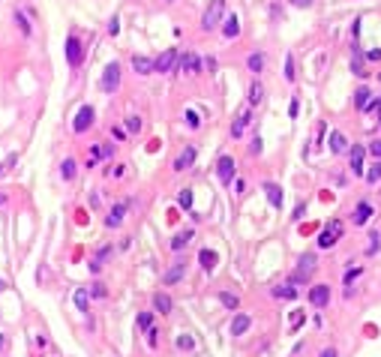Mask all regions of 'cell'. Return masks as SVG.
I'll return each instance as SVG.
<instances>
[{
    "mask_svg": "<svg viewBox=\"0 0 381 357\" xmlns=\"http://www.w3.org/2000/svg\"><path fill=\"white\" fill-rule=\"evenodd\" d=\"M186 123L192 126V129H198V126H201V117H198L195 111H186Z\"/></svg>",
    "mask_w": 381,
    "mask_h": 357,
    "instance_id": "43",
    "label": "cell"
},
{
    "mask_svg": "<svg viewBox=\"0 0 381 357\" xmlns=\"http://www.w3.org/2000/svg\"><path fill=\"white\" fill-rule=\"evenodd\" d=\"M309 300H312L315 309H324V306L330 303V285H321V282L312 285V288H309Z\"/></svg>",
    "mask_w": 381,
    "mask_h": 357,
    "instance_id": "9",
    "label": "cell"
},
{
    "mask_svg": "<svg viewBox=\"0 0 381 357\" xmlns=\"http://www.w3.org/2000/svg\"><path fill=\"white\" fill-rule=\"evenodd\" d=\"M318 267V255L315 252H303L300 255V261H297V273H303V276H306L309 270H315Z\"/></svg>",
    "mask_w": 381,
    "mask_h": 357,
    "instance_id": "18",
    "label": "cell"
},
{
    "mask_svg": "<svg viewBox=\"0 0 381 357\" xmlns=\"http://www.w3.org/2000/svg\"><path fill=\"white\" fill-rule=\"evenodd\" d=\"M369 102H372L369 87H360V90L354 93V108H357V111H369Z\"/></svg>",
    "mask_w": 381,
    "mask_h": 357,
    "instance_id": "25",
    "label": "cell"
},
{
    "mask_svg": "<svg viewBox=\"0 0 381 357\" xmlns=\"http://www.w3.org/2000/svg\"><path fill=\"white\" fill-rule=\"evenodd\" d=\"M75 174H78V165H75L72 156H66V159L60 162V177L63 180H75Z\"/></svg>",
    "mask_w": 381,
    "mask_h": 357,
    "instance_id": "27",
    "label": "cell"
},
{
    "mask_svg": "<svg viewBox=\"0 0 381 357\" xmlns=\"http://www.w3.org/2000/svg\"><path fill=\"white\" fill-rule=\"evenodd\" d=\"M198 264L210 273V270L216 267V252H213V249H201V252H198Z\"/></svg>",
    "mask_w": 381,
    "mask_h": 357,
    "instance_id": "28",
    "label": "cell"
},
{
    "mask_svg": "<svg viewBox=\"0 0 381 357\" xmlns=\"http://www.w3.org/2000/svg\"><path fill=\"white\" fill-rule=\"evenodd\" d=\"M15 24H18V27L24 30V36H30V33H33V30H30V21H27V18L21 15V9H15Z\"/></svg>",
    "mask_w": 381,
    "mask_h": 357,
    "instance_id": "39",
    "label": "cell"
},
{
    "mask_svg": "<svg viewBox=\"0 0 381 357\" xmlns=\"http://www.w3.org/2000/svg\"><path fill=\"white\" fill-rule=\"evenodd\" d=\"M327 228H330L333 234H339V237H342V222H339V219H333V222H327Z\"/></svg>",
    "mask_w": 381,
    "mask_h": 357,
    "instance_id": "53",
    "label": "cell"
},
{
    "mask_svg": "<svg viewBox=\"0 0 381 357\" xmlns=\"http://www.w3.org/2000/svg\"><path fill=\"white\" fill-rule=\"evenodd\" d=\"M246 69H249V72H261V69H264V54H261V51H252V54L246 57Z\"/></svg>",
    "mask_w": 381,
    "mask_h": 357,
    "instance_id": "30",
    "label": "cell"
},
{
    "mask_svg": "<svg viewBox=\"0 0 381 357\" xmlns=\"http://www.w3.org/2000/svg\"><path fill=\"white\" fill-rule=\"evenodd\" d=\"M201 60H204L207 69H216V57H201Z\"/></svg>",
    "mask_w": 381,
    "mask_h": 357,
    "instance_id": "58",
    "label": "cell"
},
{
    "mask_svg": "<svg viewBox=\"0 0 381 357\" xmlns=\"http://www.w3.org/2000/svg\"><path fill=\"white\" fill-rule=\"evenodd\" d=\"M216 177H219V183H231L234 180V156H228V153L219 156L216 159Z\"/></svg>",
    "mask_w": 381,
    "mask_h": 357,
    "instance_id": "5",
    "label": "cell"
},
{
    "mask_svg": "<svg viewBox=\"0 0 381 357\" xmlns=\"http://www.w3.org/2000/svg\"><path fill=\"white\" fill-rule=\"evenodd\" d=\"M93 120H96V111H93V105H81L78 111H75V117H72V132H75V135L87 132V129L93 126Z\"/></svg>",
    "mask_w": 381,
    "mask_h": 357,
    "instance_id": "2",
    "label": "cell"
},
{
    "mask_svg": "<svg viewBox=\"0 0 381 357\" xmlns=\"http://www.w3.org/2000/svg\"><path fill=\"white\" fill-rule=\"evenodd\" d=\"M249 120H252V111H243L237 120L231 123V138H240V135L246 132V126H249Z\"/></svg>",
    "mask_w": 381,
    "mask_h": 357,
    "instance_id": "22",
    "label": "cell"
},
{
    "mask_svg": "<svg viewBox=\"0 0 381 357\" xmlns=\"http://www.w3.org/2000/svg\"><path fill=\"white\" fill-rule=\"evenodd\" d=\"M237 30H240V18L231 12V15L225 18V24H222V36H225V39H234V36H237Z\"/></svg>",
    "mask_w": 381,
    "mask_h": 357,
    "instance_id": "23",
    "label": "cell"
},
{
    "mask_svg": "<svg viewBox=\"0 0 381 357\" xmlns=\"http://www.w3.org/2000/svg\"><path fill=\"white\" fill-rule=\"evenodd\" d=\"M117 30H120V18L114 15V18L108 21V33H111V36H117Z\"/></svg>",
    "mask_w": 381,
    "mask_h": 357,
    "instance_id": "47",
    "label": "cell"
},
{
    "mask_svg": "<svg viewBox=\"0 0 381 357\" xmlns=\"http://www.w3.org/2000/svg\"><path fill=\"white\" fill-rule=\"evenodd\" d=\"M318 357H339V351H336V345H324Z\"/></svg>",
    "mask_w": 381,
    "mask_h": 357,
    "instance_id": "49",
    "label": "cell"
},
{
    "mask_svg": "<svg viewBox=\"0 0 381 357\" xmlns=\"http://www.w3.org/2000/svg\"><path fill=\"white\" fill-rule=\"evenodd\" d=\"M111 138L123 141V138H126V129H123V126H111Z\"/></svg>",
    "mask_w": 381,
    "mask_h": 357,
    "instance_id": "50",
    "label": "cell"
},
{
    "mask_svg": "<svg viewBox=\"0 0 381 357\" xmlns=\"http://www.w3.org/2000/svg\"><path fill=\"white\" fill-rule=\"evenodd\" d=\"M375 252H378V231L369 234V249H366V255H375Z\"/></svg>",
    "mask_w": 381,
    "mask_h": 357,
    "instance_id": "44",
    "label": "cell"
},
{
    "mask_svg": "<svg viewBox=\"0 0 381 357\" xmlns=\"http://www.w3.org/2000/svg\"><path fill=\"white\" fill-rule=\"evenodd\" d=\"M132 69L138 72V75H150V72H156V63H153V57H132Z\"/></svg>",
    "mask_w": 381,
    "mask_h": 357,
    "instance_id": "17",
    "label": "cell"
},
{
    "mask_svg": "<svg viewBox=\"0 0 381 357\" xmlns=\"http://www.w3.org/2000/svg\"><path fill=\"white\" fill-rule=\"evenodd\" d=\"M219 303H222L225 309H240V297L231 294V291H219Z\"/></svg>",
    "mask_w": 381,
    "mask_h": 357,
    "instance_id": "29",
    "label": "cell"
},
{
    "mask_svg": "<svg viewBox=\"0 0 381 357\" xmlns=\"http://www.w3.org/2000/svg\"><path fill=\"white\" fill-rule=\"evenodd\" d=\"M177 60H180V54H177L174 48H168V51H165V54H159L153 63H156V72H165V75H168V72H174V69H177Z\"/></svg>",
    "mask_w": 381,
    "mask_h": 357,
    "instance_id": "8",
    "label": "cell"
},
{
    "mask_svg": "<svg viewBox=\"0 0 381 357\" xmlns=\"http://www.w3.org/2000/svg\"><path fill=\"white\" fill-rule=\"evenodd\" d=\"M327 144H330L333 156H342V153H348V138L342 135L339 129H333V132H330V141H327Z\"/></svg>",
    "mask_w": 381,
    "mask_h": 357,
    "instance_id": "12",
    "label": "cell"
},
{
    "mask_svg": "<svg viewBox=\"0 0 381 357\" xmlns=\"http://www.w3.org/2000/svg\"><path fill=\"white\" fill-rule=\"evenodd\" d=\"M108 156H114V150H111L108 144H93V147H90V165H96V162L108 159Z\"/></svg>",
    "mask_w": 381,
    "mask_h": 357,
    "instance_id": "20",
    "label": "cell"
},
{
    "mask_svg": "<svg viewBox=\"0 0 381 357\" xmlns=\"http://www.w3.org/2000/svg\"><path fill=\"white\" fill-rule=\"evenodd\" d=\"M261 189H264V195H267V204H270V207H282V186H279V183L264 180Z\"/></svg>",
    "mask_w": 381,
    "mask_h": 357,
    "instance_id": "10",
    "label": "cell"
},
{
    "mask_svg": "<svg viewBox=\"0 0 381 357\" xmlns=\"http://www.w3.org/2000/svg\"><path fill=\"white\" fill-rule=\"evenodd\" d=\"M108 174H111V177H123V174H126V165H123V162H120V165H111Z\"/></svg>",
    "mask_w": 381,
    "mask_h": 357,
    "instance_id": "45",
    "label": "cell"
},
{
    "mask_svg": "<svg viewBox=\"0 0 381 357\" xmlns=\"http://www.w3.org/2000/svg\"><path fill=\"white\" fill-rule=\"evenodd\" d=\"M126 210H129V201H117V204L108 210V216H105V228H120V225H123Z\"/></svg>",
    "mask_w": 381,
    "mask_h": 357,
    "instance_id": "6",
    "label": "cell"
},
{
    "mask_svg": "<svg viewBox=\"0 0 381 357\" xmlns=\"http://www.w3.org/2000/svg\"><path fill=\"white\" fill-rule=\"evenodd\" d=\"M303 213H306V204H297V207H294V219H300Z\"/></svg>",
    "mask_w": 381,
    "mask_h": 357,
    "instance_id": "57",
    "label": "cell"
},
{
    "mask_svg": "<svg viewBox=\"0 0 381 357\" xmlns=\"http://www.w3.org/2000/svg\"><path fill=\"white\" fill-rule=\"evenodd\" d=\"M351 72H354V75H360V78H363V75H366V66H363V54H360V57H354V60H351Z\"/></svg>",
    "mask_w": 381,
    "mask_h": 357,
    "instance_id": "40",
    "label": "cell"
},
{
    "mask_svg": "<svg viewBox=\"0 0 381 357\" xmlns=\"http://www.w3.org/2000/svg\"><path fill=\"white\" fill-rule=\"evenodd\" d=\"M249 150H252V156H258V153H261V138H252V144H249Z\"/></svg>",
    "mask_w": 381,
    "mask_h": 357,
    "instance_id": "55",
    "label": "cell"
},
{
    "mask_svg": "<svg viewBox=\"0 0 381 357\" xmlns=\"http://www.w3.org/2000/svg\"><path fill=\"white\" fill-rule=\"evenodd\" d=\"M138 327H141V333H150L156 324H153V312H141L138 315Z\"/></svg>",
    "mask_w": 381,
    "mask_h": 357,
    "instance_id": "33",
    "label": "cell"
},
{
    "mask_svg": "<svg viewBox=\"0 0 381 357\" xmlns=\"http://www.w3.org/2000/svg\"><path fill=\"white\" fill-rule=\"evenodd\" d=\"M234 180H237V183H234V192L243 195V192H246V180H243V177H234Z\"/></svg>",
    "mask_w": 381,
    "mask_h": 357,
    "instance_id": "52",
    "label": "cell"
},
{
    "mask_svg": "<svg viewBox=\"0 0 381 357\" xmlns=\"http://www.w3.org/2000/svg\"><path fill=\"white\" fill-rule=\"evenodd\" d=\"M3 291H6V282H3V279H0V294H3Z\"/></svg>",
    "mask_w": 381,
    "mask_h": 357,
    "instance_id": "60",
    "label": "cell"
},
{
    "mask_svg": "<svg viewBox=\"0 0 381 357\" xmlns=\"http://www.w3.org/2000/svg\"><path fill=\"white\" fill-rule=\"evenodd\" d=\"M366 183H381V162H375V165L366 171Z\"/></svg>",
    "mask_w": 381,
    "mask_h": 357,
    "instance_id": "38",
    "label": "cell"
},
{
    "mask_svg": "<svg viewBox=\"0 0 381 357\" xmlns=\"http://www.w3.org/2000/svg\"><path fill=\"white\" fill-rule=\"evenodd\" d=\"M378 102H381V99H378Z\"/></svg>",
    "mask_w": 381,
    "mask_h": 357,
    "instance_id": "62",
    "label": "cell"
},
{
    "mask_svg": "<svg viewBox=\"0 0 381 357\" xmlns=\"http://www.w3.org/2000/svg\"><path fill=\"white\" fill-rule=\"evenodd\" d=\"M249 327H252V318H249L246 312H240V315H234V318H231V327H228V330H231V336H243Z\"/></svg>",
    "mask_w": 381,
    "mask_h": 357,
    "instance_id": "13",
    "label": "cell"
},
{
    "mask_svg": "<svg viewBox=\"0 0 381 357\" xmlns=\"http://www.w3.org/2000/svg\"><path fill=\"white\" fill-rule=\"evenodd\" d=\"M177 66L183 69V72H201V57L198 54H180V60H177Z\"/></svg>",
    "mask_w": 381,
    "mask_h": 357,
    "instance_id": "15",
    "label": "cell"
},
{
    "mask_svg": "<svg viewBox=\"0 0 381 357\" xmlns=\"http://www.w3.org/2000/svg\"><path fill=\"white\" fill-rule=\"evenodd\" d=\"M363 60H381V48H372V51H366V54H363Z\"/></svg>",
    "mask_w": 381,
    "mask_h": 357,
    "instance_id": "54",
    "label": "cell"
},
{
    "mask_svg": "<svg viewBox=\"0 0 381 357\" xmlns=\"http://www.w3.org/2000/svg\"><path fill=\"white\" fill-rule=\"evenodd\" d=\"M183 270H186V267H183V261H177L174 267H168V270H165L162 282H165V285H177V282L183 279Z\"/></svg>",
    "mask_w": 381,
    "mask_h": 357,
    "instance_id": "19",
    "label": "cell"
},
{
    "mask_svg": "<svg viewBox=\"0 0 381 357\" xmlns=\"http://www.w3.org/2000/svg\"><path fill=\"white\" fill-rule=\"evenodd\" d=\"M72 300H75V309H78V312H87L90 309V291L87 288H75Z\"/></svg>",
    "mask_w": 381,
    "mask_h": 357,
    "instance_id": "24",
    "label": "cell"
},
{
    "mask_svg": "<svg viewBox=\"0 0 381 357\" xmlns=\"http://www.w3.org/2000/svg\"><path fill=\"white\" fill-rule=\"evenodd\" d=\"M288 282H291V285H300V282H306V276H303V273H297V270H294V273L288 276Z\"/></svg>",
    "mask_w": 381,
    "mask_h": 357,
    "instance_id": "51",
    "label": "cell"
},
{
    "mask_svg": "<svg viewBox=\"0 0 381 357\" xmlns=\"http://www.w3.org/2000/svg\"><path fill=\"white\" fill-rule=\"evenodd\" d=\"M282 72H285V78H288V81H294V57H291V54L285 57V66H282Z\"/></svg>",
    "mask_w": 381,
    "mask_h": 357,
    "instance_id": "41",
    "label": "cell"
},
{
    "mask_svg": "<svg viewBox=\"0 0 381 357\" xmlns=\"http://www.w3.org/2000/svg\"><path fill=\"white\" fill-rule=\"evenodd\" d=\"M123 129H126V135H135V132H141V117H138V114H129V117H126V126H123Z\"/></svg>",
    "mask_w": 381,
    "mask_h": 357,
    "instance_id": "35",
    "label": "cell"
},
{
    "mask_svg": "<svg viewBox=\"0 0 381 357\" xmlns=\"http://www.w3.org/2000/svg\"><path fill=\"white\" fill-rule=\"evenodd\" d=\"M105 294H108L105 285H93V288H90V297H93V300H99V297H105Z\"/></svg>",
    "mask_w": 381,
    "mask_h": 357,
    "instance_id": "48",
    "label": "cell"
},
{
    "mask_svg": "<svg viewBox=\"0 0 381 357\" xmlns=\"http://www.w3.org/2000/svg\"><path fill=\"white\" fill-rule=\"evenodd\" d=\"M66 60L72 69H78L84 63V45H81V36H69L66 39Z\"/></svg>",
    "mask_w": 381,
    "mask_h": 357,
    "instance_id": "4",
    "label": "cell"
},
{
    "mask_svg": "<svg viewBox=\"0 0 381 357\" xmlns=\"http://www.w3.org/2000/svg\"><path fill=\"white\" fill-rule=\"evenodd\" d=\"M273 297H276V300H297V285L282 282V285H276V288H273Z\"/></svg>",
    "mask_w": 381,
    "mask_h": 357,
    "instance_id": "21",
    "label": "cell"
},
{
    "mask_svg": "<svg viewBox=\"0 0 381 357\" xmlns=\"http://www.w3.org/2000/svg\"><path fill=\"white\" fill-rule=\"evenodd\" d=\"M336 240H339V234H333V231L327 228V231H321V234H318V249H330Z\"/></svg>",
    "mask_w": 381,
    "mask_h": 357,
    "instance_id": "31",
    "label": "cell"
},
{
    "mask_svg": "<svg viewBox=\"0 0 381 357\" xmlns=\"http://www.w3.org/2000/svg\"><path fill=\"white\" fill-rule=\"evenodd\" d=\"M363 162H366V147H363V144L348 147V165H351V171H354L357 177L363 174Z\"/></svg>",
    "mask_w": 381,
    "mask_h": 357,
    "instance_id": "7",
    "label": "cell"
},
{
    "mask_svg": "<svg viewBox=\"0 0 381 357\" xmlns=\"http://www.w3.org/2000/svg\"><path fill=\"white\" fill-rule=\"evenodd\" d=\"M300 324H303V312L297 309V312H291V330H297Z\"/></svg>",
    "mask_w": 381,
    "mask_h": 357,
    "instance_id": "46",
    "label": "cell"
},
{
    "mask_svg": "<svg viewBox=\"0 0 381 357\" xmlns=\"http://www.w3.org/2000/svg\"><path fill=\"white\" fill-rule=\"evenodd\" d=\"M195 156H198V150H195V147H183V150H180V156L174 159V171H186L189 165L195 162Z\"/></svg>",
    "mask_w": 381,
    "mask_h": 357,
    "instance_id": "11",
    "label": "cell"
},
{
    "mask_svg": "<svg viewBox=\"0 0 381 357\" xmlns=\"http://www.w3.org/2000/svg\"><path fill=\"white\" fill-rule=\"evenodd\" d=\"M291 6H312V0H288Z\"/></svg>",
    "mask_w": 381,
    "mask_h": 357,
    "instance_id": "56",
    "label": "cell"
},
{
    "mask_svg": "<svg viewBox=\"0 0 381 357\" xmlns=\"http://www.w3.org/2000/svg\"><path fill=\"white\" fill-rule=\"evenodd\" d=\"M222 15H225V0H210L207 12L201 15V27L204 30H216V24L222 21Z\"/></svg>",
    "mask_w": 381,
    "mask_h": 357,
    "instance_id": "3",
    "label": "cell"
},
{
    "mask_svg": "<svg viewBox=\"0 0 381 357\" xmlns=\"http://www.w3.org/2000/svg\"><path fill=\"white\" fill-rule=\"evenodd\" d=\"M366 153H372V156H375V159L381 162V138H375V141H372V144L366 147Z\"/></svg>",
    "mask_w": 381,
    "mask_h": 357,
    "instance_id": "42",
    "label": "cell"
},
{
    "mask_svg": "<svg viewBox=\"0 0 381 357\" xmlns=\"http://www.w3.org/2000/svg\"><path fill=\"white\" fill-rule=\"evenodd\" d=\"M153 309H156V312H162V315H168V312L174 309V303H171V297H168V294H162V291H159V294H153Z\"/></svg>",
    "mask_w": 381,
    "mask_h": 357,
    "instance_id": "26",
    "label": "cell"
},
{
    "mask_svg": "<svg viewBox=\"0 0 381 357\" xmlns=\"http://www.w3.org/2000/svg\"><path fill=\"white\" fill-rule=\"evenodd\" d=\"M264 99V84L261 81H252L249 84V105H258Z\"/></svg>",
    "mask_w": 381,
    "mask_h": 357,
    "instance_id": "32",
    "label": "cell"
},
{
    "mask_svg": "<svg viewBox=\"0 0 381 357\" xmlns=\"http://www.w3.org/2000/svg\"><path fill=\"white\" fill-rule=\"evenodd\" d=\"M177 201H180V207H183V210H192V189H180Z\"/></svg>",
    "mask_w": 381,
    "mask_h": 357,
    "instance_id": "36",
    "label": "cell"
},
{
    "mask_svg": "<svg viewBox=\"0 0 381 357\" xmlns=\"http://www.w3.org/2000/svg\"><path fill=\"white\" fill-rule=\"evenodd\" d=\"M360 276H363V270L351 267V270H345V276H342V282H345V285H354V282L360 279Z\"/></svg>",
    "mask_w": 381,
    "mask_h": 357,
    "instance_id": "37",
    "label": "cell"
},
{
    "mask_svg": "<svg viewBox=\"0 0 381 357\" xmlns=\"http://www.w3.org/2000/svg\"><path fill=\"white\" fill-rule=\"evenodd\" d=\"M3 348H6V336H3V333H0V351H3Z\"/></svg>",
    "mask_w": 381,
    "mask_h": 357,
    "instance_id": "59",
    "label": "cell"
},
{
    "mask_svg": "<svg viewBox=\"0 0 381 357\" xmlns=\"http://www.w3.org/2000/svg\"><path fill=\"white\" fill-rule=\"evenodd\" d=\"M0 204H6V195L3 192H0Z\"/></svg>",
    "mask_w": 381,
    "mask_h": 357,
    "instance_id": "61",
    "label": "cell"
},
{
    "mask_svg": "<svg viewBox=\"0 0 381 357\" xmlns=\"http://www.w3.org/2000/svg\"><path fill=\"white\" fill-rule=\"evenodd\" d=\"M369 219H372V204H369V201H360V204L354 207V213H351V222L360 228V225H366Z\"/></svg>",
    "mask_w": 381,
    "mask_h": 357,
    "instance_id": "14",
    "label": "cell"
},
{
    "mask_svg": "<svg viewBox=\"0 0 381 357\" xmlns=\"http://www.w3.org/2000/svg\"><path fill=\"white\" fill-rule=\"evenodd\" d=\"M192 237H195V231H192V228H186V231L174 234V237H171V243H168V249H171V252H180L189 240H192Z\"/></svg>",
    "mask_w": 381,
    "mask_h": 357,
    "instance_id": "16",
    "label": "cell"
},
{
    "mask_svg": "<svg viewBox=\"0 0 381 357\" xmlns=\"http://www.w3.org/2000/svg\"><path fill=\"white\" fill-rule=\"evenodd\" d=\"M177 348H180V351H195V348H198V342H195V336L183 333V336H177Z\"/></svg>",
    "mask_w": 381,
    "mask_h": 357,
    "instance_id": "34",
    "label": "cell"
},
{
    "mask_svg": "<svg viewBox=\"0 0 381 357\" xmlns=\"http://www.w3.org/2000/svg\"><path fill=\"white\" fill-rule=\"evenodd\" d=\"M120 78H123V72H120V63L117 60H111V63H105V69H102V90L105 93H114L120 87Z\"/></svg>",
    "mask_w": 381,
    "mask_h": 357,
    "instance_id": "1",
    "label": "cell"
}]
</instances>
